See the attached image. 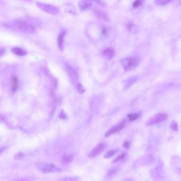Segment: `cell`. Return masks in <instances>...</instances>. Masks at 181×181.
Masks as SVG:
<instances>
[{
  "label": "cell",
  "instance_id": "cell-21",
  "mask_svg": "<svg viewBox=\"0 0 181 181\" xmlns=\"http://www.w3.org/2000/svg\"><path fill=\"white\" fill-rule=\"evenodd\" d=\"M143 2V0H135V1L133 2V7H138L142 5Z\"/></svg>",
  "mask_w": 181,
  "mask_h": 181
},
{
  "label": "cell",
  "instance_id": "cell-5",
  "mask_svg": "<svg viewBox=\"0 0 181 181\" xmlns=\"http://www.w3.org/2000/svg\"><path fill=\"white\" fill-rule=\"evenodd\" d=\"M167 118V115L166 114L158 113L157 114L154 116H152L151 118H150L149 121H148V125H154L156 124L162 122L163 121H164Z\"/></svg>",
  "mask_w": 181,
  "mask_h": 181
},
{
  "label": "cell",
  "instance_id": "cell-14",
  "mask_svg": "<svg viewBox=\"0 0 181 181\" xmlns=\"http://www.w3.org/2000/svg\"><path fill=\"white\" fill-rule=\"evenodd\" d=\"M141 115V113L140 112H137V113H134L129 114L128 115V118L130 121H135L137 120Z\"/></svg>",
  "mask_w": 181,
  "mask_h": 181
},
{
  "label": "cell",
  "instance_id": "cell-12",
  "mask_svg": "<svg viewBox=\"0 0 181 181\" xmlns=\"http://www.w3.org/2000/svg\"><path fill=\"white\" fill-rule=\"evenodd\" d=\"M12 53L17 56H23L27 54V52L24 49L19 47H14L11 49Z\"/></svg>",
  "mask_w": 181,
  "mask_h": 181
},
{
  "label": "cell",
  "instance_id": "cell-3",
  "mask_svg": "<svg viewBox=\"0 0 181 181\" xmlns=\"http://www.w3.org/2000/svg\"><path fill=\"white\" fill-rule=\"evenodd\" d=\"M37 5L41 11L46 12L48 14L56 15H58L59 12V10L58 7L51 4L41 2H37Z\"/></svg>",
  "mask_w": 181,
  "mask_h": 181
},
{
  "label": "cell",
  "instance_id": "cell-23",
  "mask_svg": "<svg viewBox=\"0 0 181 181\" xmlns=\"http://www.w3.org/2000/svg\"><path fill=\"white\" fill-rule=\"evenodd\" d=\"M170 127L172 130L177 131L178 129V125L177 123L175 121H172L171 124L170 125Z\"/></svg>",
  "mask_w": 181,
  "mask_h": 181
},
{
  "label": "cell",
  "instance_id": "cell-15",
  "mask_svg": "<svg viewBox=\"0 0 181 181\" xmlns=\"http://www.w3.org/2000/svg\"><path fill=\"white\" fill-rule=\"evenodd\" d=\"M119 171V169L117 167H114L112 169H110L107 174V176L109 177H113L114 176H115L116 174H117Z\"/></svg>",
  "mask_w": 181,
  "mask_h": 181
},
{
  "label": "cell",
  "instance_id": "cell-28",
  "mask_svg": "<svg viewBox=\"0 0 181 181\" xmlns=\"http://www.w3.org/2000/svg\"><path fill=\"white\" fill-rule=\"evenodd\" d=\"M21 1H26V2H32V0H21Z\"/></svg>",
  "mask_w": 181,
  "mask_h": 181
},
{
  "label": "cell",
  "instance_id": "cell-19",
  "mask_svg": "<svg viewBox=\"0 0 181 181\" xmlns=\"http://www.w3.org/2000/svg\"><path fill=\"white\" fill-rule=\"evenodd\" d=\"M127 156V153H123L122 154H121L120 156H119L118 157H117L116 158H115L114 160V163H115V162H120L122 161L123 160H124L126 158V157Z\"/></svg>",
  "mask_w": 181,
  "mask_h": 181
},
{
  "label": "cell",
  "instance_id": "cell-16",
  "mask_svg": "<svg viewBox=\"0 0 181 181\" xmlns=\"http://www.w3.org/2000/svg\"><path fill=\"white\" fill-rule=\"evenodd\" d=\"M73 158L71 156L64 154L61 157V161L64 164H68L72 160Z\"/></svg>",
  "mask_w": 181,
  "mask_h": 181
},
{
  "label": "cell",
  "instance_id": "cell-4",
  "mask_svg": "<svg viewBox=\"0 0 181 181\" xmlns=\"http://www.w3.org/2000/svg\"><path fill=\"white\" fill-rule=\"evenodd\" d=\"M107 148V145L105 143H101L97 145L96 147L92 150L89 154H88V157L92 158L96 156H97L100 154H101Z\"/></svg>",
  "mask_w": 181,
  "mask_h": 181
},
{
  "label": "cell",
  "instance_id": "cell-18",
  "mask_svg": "<svg viewBox=\"0 0 181 181\" xmlns=\"http://www.w3.org/2000/svg\"><path fill=\"white\" fill-rule=\"evenodd\" d=\"M117 151V150H111L107 152L104 156V158H109L114 156Z\"/></svg>",
  "mask_w": 181,
  "mask_h": 181
},
{
  "label": "cell",
  "instance_id": "cell-22",
  "mask_svg": "<svg viewBox=\"0 0 181 181\" xmlns=\"http://www.w3.org/2000/svg\"><path fill=\"white\" fill-rule=\"evenodd\" d=\"M77 88L78 91L80 94H83L85 92V88L82 86V85L79 83H78L77 85Z\"/></svg>",
  "mask_w": 181,
  "mask_h": 181
},
{
  "label": "cell",
  "instance_id": "cell-9",
  "mask_svg": "<svg viewBox=\"0 0 181 181\" xmlns=\"http://www.w3.org/2000/svg\"><path fill=\"white\" fill-rule=\"evenodd\" d=\"M102 53L105 58L108 60H111L113 58L115 54L113 48L112 47H107L105 48L104 50L102 51Z\"/></svg>",
  "mask_w": 181,
  "mask_h": 181
},
{
  "label": "cell",
  "instance_id": "cell-8",
  "mask_svg": "<svg viewBox=\"0 0 181 181\" xmlns=\"http://www.w3.org/2000/svg\"><path fill=\"white\" fill-rule=\"evenodd\" d=\"M66 33V32L64 29L61 30L58 37V46L61 51H63L64 49V41Z\"/></svg>",
  "mask_w": 181,
  "mask_h": 181
},
{
  "label": "cell",
  "instance_id": "cell-17",
  "mask_svg": "<svg viewBox=\"0 0 181 181\" xmlns=\"http://www.w3.org/2000/svg\"><path fill=\"white\" fill-rule=\"evenodd\" d=\"M11 83L12 85V91L15 92L17 90V87H18V80L17 78L12 77L11 78Z\"/></svg>",
  "mask_w": 181,
  "mask_h": 181
},
{
  "label": "cell",
  "instance_id": "cell-29",
  "mask_svg": "<svg viewBox=\"0 0 181 181\" xmlns=\"http://www.w3.org/2000/svg\"><path fill=\"white\" fill-rule=\"evenodd\" d=\"M2 151V149H0V152H1Z\"/></svg>",
  "mask_w": 181,
  "mask_h": 181
},
{
  "label": "cell",
  "instance_id": "cell-20",
  "mask_svg": "<svg viewBox=\"0 0 181 181\" xmlns=\"http://www.w3.org/2000/svg\"><path fill=\"white\" fill-rule=\"evenodd\" d=\"M171 0H155L154 2L157 5H165L167 4V3L169 2Z\"/></svg>",
  "mask_w": 181,
  "mask_h": 181
},
{
  "label": "cell",
  "instance_id": "cell-11",
  "mask_svg": "<svg viewBox=\"0 0 181 181\" xmlns=\"http://www.w3.org/2000/svg\"><path fill=\"white\" fill-rule=\"evenodd\" d=\"M80 9L83 11L88 10L92 7V3L90 0H81L78 3Z\"/></svg>",
  "mask_w": 181,
  "mask_h": 181
},
{
  "label": "cell",
  "instance_id": "cell-26",
  "mask_svg": "<svg viewBox=\"0 0 181 181\" xmlns=\"http://www.w3.org/2000/svg\"><path fill=\"white\" fill-rule=\"evenodd\" d=\"M130 143L129 142V141H125L124 143H123V147L125 148H128L129 147V146H130Z\"/></svg>",
  "mask_w": 181,
  "mask_h": 181
},
{
  "label": "cell",
  "instance_id": "cell-1",
  "mask_svg": "<svg viewBox=\"0 0 181 181\" xmlns=\"http://www.w3.org/2000/svg\"><path fill=\"white\" fill-rule=\"evenodd\" d=\"M5 25L9 28L22 34L30 35L37 32L36 28L33 24L24 20H15L6 23Z\"/></svg>",
  "mask_w": 181,
  "mask_h": 181
},
{
  "label": "cell",
  "instance_id": "cell-25",
  "mask_svg": "<svg viewBox=\"0 0 181 181\" xmlns=\"http://www.w3.org/2000/svg\"><path fill=\"white\" fill-rule=\"evenodd\" d=\"M23 157H24V154L20 152V153H19L17 155L15 156V159L16 160H20V159H21Z\"/></svg>",
  "mask_w": 181,
  "mask_h": 181
},
{
  "label": "cell",
  "instance_id": "cell-10",
  "mask_svg": "<svg viewBox=\"0 0 181 181\" xmlns=\"http://www.w3.org/2000/svg\"><path fill=\"white\" fill-rule=\"evenodd\" d=\"M66 69L73 83H75V81H77L78 79L77 72L72 66H71L70 65H66Z\"/></svg>",
  "mask_w": 181,
  "mask_h": 181
},
{
  "label": "cell",
  "instance_id": "cell-7",
  "mask_svg": "<svg viewBox=\"0 0 181 181\" xmlns=\"http://www.w3.org/2000/svg\"><path fill=\"white\" fill-rule=\"evenodd\" d=\"M126 126V122L125 121H123L119 123L117 126H114L113 128H111L110 130H109L107 132L106 134H105V137H109L111 135L113 134L116 133L117 132H119L120 131H121L122 129H123V128H124Z\"/></svg>",
  "mask_w": 181,
  "mask_h": 181
},
{
  "label": "cell",
  "instance_id": "cell-2",
  "mask_svg": "<svg viewBox=\"0 0 181 181\" xmlns=\"http://www.w3.org/2000/svg\"><path fill=\"white\" fill-rule=\"evenodd\" d=\"M139 61L136 57H131L123 58L121 61V64L126 71L133 70L139 65Z\"/></svg>",
  "mask_w": 181,
  "mask_h": 181
},
{
  "label": "cell",
  "instance_id": "cell-13",
  "mask_svg": "<svg viewBox=\"0 0 181 181\" xmlns=\"http://www.w3.org/2000/svg\"><path fill=\"white\" fill-rule=\"evenodd\" d=\"M137 80V78L136 77H132L129 79L128 80L126 81V84L124 86V89H127L128 88H129L132 85H133V83H135Z\"/></svg>",
  "mask_w": 181,
  "mask_h": 181
},
{
  "label": "cell",
  "instance_id": "cell-27",
  "mask_svg": "<svg viewBox=\"0 0 181 181\" xmlns=\"http://www.w3.org/2000/svg\"><path fill=\"white\" fill-rule=\"evenodd\" d=\"M3 52H4V51L2 49H0V56L2 55Z\"/></svg>",
  "mask_w": 181,
  "mask_h": 181
},
{
  "label": "cell",
  "instance_id": "cell-6",
  "mask_svg": "<svg viewBox=\"0 0 181 181\" xmlns=\"http://www.w3.org/2000/svg\"><path fill=\"white\" fill-rule=\"evenodd\" d=\"M36 167L37 169L41 171L44 173L51 172L54 168V165L53 164L45 163H39L36 164Z\"/></svg>",
  "mask_w": 181,
  "mask_h": 181
},
{
  "label": "cell",
  "instance_id": "cell-24",
  "mask_svg": "<svg viewBox=\"0 0 181 181\" xmlns=\"http://www.w3.org/2000/svg\"><path fill=\"white\" fill-rule=\"evenodd\" d=\"M93 1H95V2H96L97 3L99 4L100 5H103V6L106 5V4L105 0H93Z\"/></svg>",
  "mask_w": 181,
  "mask_h": 181
}]
</instances>
